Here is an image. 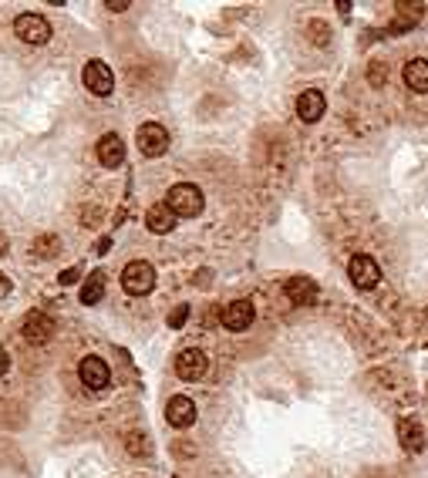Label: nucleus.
Returning a JSON list of instances; mask_svg holds the SVG:
<instances>
[{
	"mask_svg": "<svg viewBox=\"0 0 428 478\" xmlns=\"http://www.w3.org/2000/svg\"><path fill=\"white\" fill-rule=\"evenodd\" d=\"M202 189L199 185H193V182H179L169 189V196H166V205H169V212L176 216V219H193V216H199L202 212Z\"/></svg>",
	"mask_w": 428,
	"mask_h": 478,
	"instance_id": "f257e3e1",
	"label": "nucleus"
},
{
	"mask_svg": "<svg viewBox=\"0 0 428 478\" xmlns=\"http://www.w3.org/2000/svg\"><path fill=\"white\" fill-rule=\"evenodd\" d=\"M21 333H24L27 344L41 347V344H48L51 337L57 333V320L51 313H44V310H30L24 317V324H21Z\"/></svg>",
	"mask_w": 428,
	"mask_h": 478,
	"instance_id": "f03ea898",
	"label": "nucleus"
},
{
	"mask_svg": "<svg viewBox=\"0 0 428 478\" xmlns=\"http://www.w3.org/2000/svg\"><path fill=\"white\" fill-rule=\"evenodd\" d=\"M122 286H125V293H132V297H145V293H152V286H155V270H152V263H145V259L128 263L125 270H122Z\"/></svg>",
	"mask_w": 428,
	"mask_h": 478,
	"instance_id": "7ed1b4c3",
	"label": "nucleus"
},
{
	"mask_svg": "<svg viewBox=\"0 0 428 478\" xmlns=\"http://www.w3.org/2000/svg\"><path fill=\"white\" fill-rule=\"evenodd\" d=\"M14 34H17L24 44L41 48V44L51 41V24H48V17H41V14H21V17L14 21Z\"/></svg>",
	"mask_w": 428,
	"mask_h": 478,
	"instance_id": "20e7f679",
	"label": "nucleus"
},
{
	"mask_svg": "<svg viewBox=\"0 0 428 478\" xmlns=\"http://www.w3.org/2000/svg\"><path fill=\"white\" fill-rule=\"evenodd\" d=\"M135 142H139V151H142L145 158H159V155L169 151V131L159 125V122H145V125L139 128Z\"/></svg>",
	"mask_w": 428,
	"mask_h": 478,
	"instance_id": "39448f33",
	"label": "nucleus"
},
{
	"mask_svg": "<svg viewBox=\"0 0 428 478\" xmlns=\"http://www.w3.org/2000/svg\"><path fill=\"white\" fill-rule=\"evenodd\" d=\"M348 277H351V283L357 286V290H375L381 283V266L378 259H371V256H354L351 263H348Z\"/></svg>",
	"mask_w": 428,
	"mask_h": 478,
	"instance_id": "423d86ee",
	"label": "nucleus"
},
{
	"mask_svg": "<svg viewBox=\"0 0 428 478\" xmlns=\"http://www.w3.org/2000/svg\"><path fill=\"white\" fill-rule=\"evenodd\" d=\"M84 88L91 91V95H98V98H108L112 95V88H115V75H112V68L105 64V61H88L84 64Z\"/></svg>",
	"mask_w": 428,
	"mask_h": 478,
	"instance_id": "0eeeda50",
	"label": "nucleus"
},
{
	"mask_svg": "<svg viewBox=\"0 0 428 478\" xmlns=\"http://www.w3.org/2000/svg\"><path fill=\"white\" fill-rule=\"evenodd\" d=\"M78 378L81 384L88 387V391H105L108 387V380H112V371H108V364L101 360V357H84L81 364H78Z\"/></svg>",
	"mask_w": 428,
	"mask_h": 478,
	"instance_id": "6e6552de",
	"label": "nucleus"
},
{
	"mask_svg": "<svg viewBox=\"0 0 428 478\" xmlns=\"http://www.w3.org/2000/svg\"><path fill=\"white\" fill-rule=\"evenodd\" d=\"M324 111H328V98H324V91H317V88H307L301 98H297V118L307 122V125L321 122Z\"/></svg>",
	"mask_w": 428,
	"mask_h": 478,
	"instance_id": "1a4fd4ad",
	"label": "nucleus"
},
{
	"mask_svg": "<svg viewBox=\"0 0 428 478\" xmlns=\"http://www.w3.org/2000/svg\"><path fill=\"white\" fill-rule=\"evenodd\" d=\"M206 371H209V360L196 347H189V351H182L176 357V374L182 380H199V378H206Z\"/></svg>",
	"mask_w": 428,
	"mask_h": 478,
	"instance_id": "9d476101",
	"label": "nucleus"
},
{
	"mask_svg": "<svg viewBox=\"0 0 428 478\" xmlns=\"http://www.w3.org/2000/svg\"><path fill=\"white\" fill-rule=\"evenodd\" d=\"M253 317H256V310H253L250 300H233L229 306H223V327L233 330V333H240V330H247L253 324Z\"/></svg>",
	"mask_w": 428,
	"mask_h": 478,
	"instance_id": "9b49d317",
	"label": "nucleus"
},
{
	"mask_svg": "<svg viewBox=\"0 0 428 478\" xmlns=\"http://www.w3.org/2000/svg\"><path fill=\"white\" fill-rule=\"evenodd\" d=\"M98 162L105 169H118L122 162H125V142L112 131V135H101L98 142Z\"/></svg>",
	"mask_w": 428,
	"mask_h": 478,
	"instance_id": "f8f14e48",
	"label": "nucleus"
},
{
	"mask_svg": "<svg viewBox=\"0 0 428 478\" xmlns=\"http://www.w3.org/2000/svg\"><path fill=\"white\" fill-rule=\"evenodd\" d=\"M166 418H169L172 428H189L196 421V404L179 394V398H172V401L166 404Z\"/></svg>",
	"mask_w": 428,
	"mask_h": 478,
	"instance_id": "ddd939ff",
	"label": "nucleus"
},
{
	"mask_svg": "<svg viewBox=\"0 0 428 478\" xmlns=\"http://www.w3.org/2000/svg\"><path fill=\"white\" fill-rule=\"evenodd\" d=\"M287 297H290V303L294 306H310V303L317 300V283L314 279H307V277H294V279H287Z\"/></svg>",
	"mask_w": 428,
	"mask_h": 478,
	"instance_id": "4468645a",
	"label": "nucleus"
},
{
	"mask_svg": "<svg viewBox=\"0 0 428 478\" xmlns=\"http://www.w3.org/2000/svg\"><path fill=\"white\" fill-rule=\"evenodd\" d=\"M398 441H402L404 452H425V431L418 421H411V418H402L398 421Z\"/></svg>",
	"mask_w": 428,
	"mask_h": 478,
	"instance_id": "2eb2a0df",
	"label": "nucleus"
},
{
	"mask_svg": "<svg viewBox=\"0 0 428 478\" xmlns=\"http://www.w3.org/2000/svg\"><path fill=\"white\" fill-rule=\"evenodd\" d=\"M145 226H149L155 236H166V232H172V229H176V216L169 212V205H166V202H155L149 212H145Z\"/></svg>",
	"mask_w": 428,
	"mask_h": 478,
	"instance_id": "dca6fc26",
	"label": "nucleus"
},
{
	"mask_svg": "<svg viewBox=\"0 0 428 478\" xmlns=\"http://www.w3.org/2000/svg\"><path fill=\"white\" fill-rule=\"evenodd\" d=\"M404 84L415 91V95H425L428 91V61L425 57H411L404 64Z\"/></svg>",
	"mask_w": 428,
	"mask_h": 478,
	"instance_id": "f3484780",
	"label": "nucleus"
},
{
	"mask_svg": "<svg viewBox=\"0 0 428 478\" xmlns=\"http://www.w3.org/2000/svg\"><path fill=\"white\" fill-rule=\"evenodd\" d=\"M101 297H105V273L95 270L91 277L81 283V303H84V306H95Z\"/></svg>",
	"mask_w": 428,
	"mask_h": 478,
	"instance_id": "a211bd4d",
	"label": "nucleus"
},
{
	"mask_svg": "<svg viewBox=\"0 0 428 478\" xmlns=\"http://www.w3.org/2000/svg\"><path fill=\"white\" fill-rule=\"evenodd\" d=\"M57 252H61V239H57L54 232H44V236H37V239H34V256L51 259V256H57Z\"/></svg>",
	"mask_w": 428,
	"mask_h": 478,
	"instance_id": "6ab92c4d",
	"label": "nucleus"
},
{
	"mask_svg": "<svg viewBox=\"0 0 428 478\" xmlns=\"http://www.w3.org/2000/svg\"><path fill=\"white\" fill-rule=\"evenodd\" d=\"M125 448H128V454H135V458H145V454H149V438H145L142 431H132V434H125Z\"/></svg>",
	"mask_w": 428,
	"mask_h": 478,
	"instance_id": "aec40b11",
	"label": "nucleus"
},
{
	"mask_svg": "<svg viewBox=\"0 0 428 478\" xmlns=\"http://www.w3.org/2000/svg\"><path fill=\"white\" fill-rule=\"evenodd\" d=\"M307 34L314 37V44H317V48H328V44H330V30H328L324 21H310V24H307Z\"/></svg>",
	"mask_w": 428,
	"mask_h": 478,
	"instance_id": "412c9836",
	"label": "nucleus"
},
{
	"mask_svg": "<svg viewBox=\"0 0 428 478\" xmlns=\"http://www.w3.org/2000/svg\"><path fill=\"white\" fill-rule=\"evenodd\" d=\"M186 320H189V306H186V303H182V306H176V310L169 313V327H172V330H179L182 324H186Z\"/></svg>",
	"mask_w": 428,
	"mask_h": 478,
	"instance_id": "4be33fe9",
	"label": "nucleus"
},
{
	"mask_svg": "<svg viewBox=\"0 0 428 478\" xmlns=\"http://www.w3.org/2000/svg\"><path fill=\"white\" fill-rule=\"evenodd\" d=\"M368 77H371V84H375V88H381V84L388 81V68L375 61V64H371V71H368Z\"/></svg>",
	"mask_w": 428,
	"mask_h": 478,
	"instance_id": "5701e85b",
	"label": "nucleus"
},
{
	"mask_svg": "<svg viewBox=\"0 0 428 478\" xmlns=\"http://www.w3.org/2000/svg\"><path fill=\"white\" fill-rule=\"evenodd\" d=\"M61 283H64V286H75L78 279H81V266H71V270H64V273H61Z\"/></svg>",
	"mask_w": 428,
	"mask_h": 478,
	"instance_id": "b1692460",
	"label": "nucleus"
},
{
	"mask_svg": "<svg viewBox=\"0 0 428 478\" xmlns=\"http://www.w3.org/2000/svg\"><path fill=\"white\" fill-rule=\"evenodd\" d=\"M10 290H14V286H10V279L0 273V300H3V297H10Z\"/></svg>",
	"mask_w": 428,
	"mask_h": 478,
	"instance_id": "393cba45",
	"label": "nucleus"
},
{
	"mask_svg": "<svg viewBox=\"0 0 428 478\" xmlns=\"http://www.w3.org/2000/svg\"><path fill=\"white\" fill-rule=\"evenodd\" d=\"M108 10H128V0H105Z\"/></svg>",
	"mask_w": 428,
	"mask_h": 478,
	"instance_id": "a878e982",
	"label": "nucleus"
},
{
	"mask_svg": "<svg viewBox=\"0 0 428 478\" xmlns=\"http://www.w3.org/2000/svg\"><path fill=\"white\" fill-rule=\"evenodd\" d=\"M7 367H10V357H7V351H3V347H0V378H3V374H7Z\"/></svg>",
	"mask_w": 428,
	"mask_h": 478,
	"instance_id": "bb28decb",
	"label": "nucleus"
},
{
	"mask_svg": "<svg viewBox=\"0 0 428 478\" xmlns=\"http://www.w3.org/2000/svg\"><path fill=\"white\" fill-rule=\"evenodd\" d=\"M112 250V239H108V236H101L98 243H95V252H108Z\"/></svg>",
	"mask_w": 428,
	"mask_h": 478,
	"instance_id": "cd10ccee",
	"label": "nucleus"
},
{
	"mask_svg": "<svg viewBox=\"0 0 428 478\" xmlns=\"http://www.w3.org/2000/svg\"><path fill=\"white\" fill-rule=\"evenodd\" d=\"M3 252H7V236L0 232V256H3Z\"/></svg>",
	"mask_w": 428,
	"mask_h": 478,
	"instance_id": "c85d7f7f",
	"label": "nucleus"
},
{
	"mask_svg": "<svg viewBox=\"0 0 428 478\" xmlns=\"http://www.w3.org/2000/svg\"><path fill=\"white\" fill-rule=\"evenodd\" d=\"M176 478H179V475H176Z\"/></svg>",
	"mask_w": 428,
	"mask_h": 478,
	"instance_id": "c756f323",
	"label": "nucleus"
}]
</instances>
